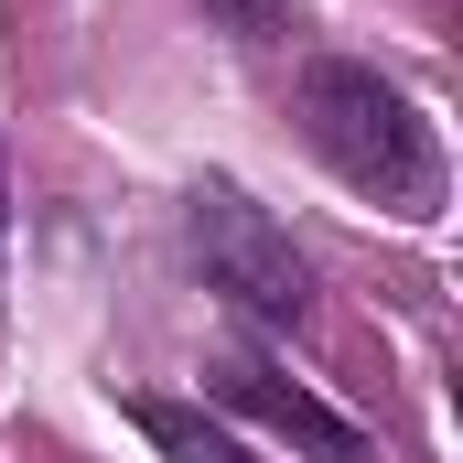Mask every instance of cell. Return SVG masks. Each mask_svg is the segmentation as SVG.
Instances as JSON below:
<instances>
[{
	"label": "cell",
	"mask_w": 463,
	"mask_h": 463,
	"mask_svg": "<svg viewBox=\"0 0 463 463\" xmlns=\"http://www.w3.org/2000/svg\"><path fill=\"white\" fill-rule=\"evenodd\" d=\"M205 22L237 33V43H280L291 33V0H205Z\"/></svg>",
	"instance_id": "5b68a950"
},
{
	"label": "cell",
	"mask_w": 463,
	"mask_h": 463,
	"mask_svg": "<svg viewBox=\"0 0 463 463\" xmlns=\"http://www.w3.org/2000/svg\"><path fill=\"white\" fill-rule=\"evenodd\" d=\"M129 420L162 442V463H248L227 420H205V410H184V399H129Z\"/></svg>",
	"instance_id": "277c9868"
},
{
	"label": "cell",
	"mask_w": 463,
	"mask_h": 463,
	"mask_svg": "<svg viewBox=\"0 0 463 463\" xmlns=\"http://www.w3.org/2000/svg\"><path fill=\"white\" fill-rule=\"evenodd\" d=\"M216 410L259 420V431H280V442H302L313 463H377V442L355 431L345 410H324L313 388H291L269 355H227V366H216Z\"/></svg>",
	"instance_id": "3957f363"
},
{
	"label": "cell",
	"mask_w": 463,
	"mask_h": 463,
	"mask_svg": "<svg viewBox=\"0 0 463 463\" xmlns=\"http://www.w3.org/2000/svg\"><path fill=\"white\" fill-rule=\"evenodd\" d=\"M184 248H194L205 291H227V313H248V324L291 335V324L313 313V269H302L291 227H280L269 205H248L237 184H194V194H184Z\"/></svg>",
	"instance_id": "7a4b0ae2"
},
{
	"label": "cell",
	"mask_w": 463,
	"mask_h": 463,
	"mask_svg": "<svg viewBox=\"0 0 463 463\" xmlns=\"http://www.w3.org/2000/svg\"><path fill=\"white\" fill-rule=\"evenodd\" d=\"M291 109H302L313 162L345 194L388 205V216H431L442 205V140H431V118H420V98L399 76H377L366 54H313L302 87H291Z\"/></svg>",
	"instance_id": "6da1fadb"
},
{
	"label": "cell",
	"mask_w": 463,
	"mask_h": 463,
	"mask_svg": "<svg viewBox=\"0 0 463 463\" xmlns=\"http://www.w3.org/2000/svg\"><path fill=\"white\" fill-rule=\"evenodd\" d=\"M0 259H11V151H0Z\"/></svg>",
	"instance_id": "8992f818"
}]
</instances>
